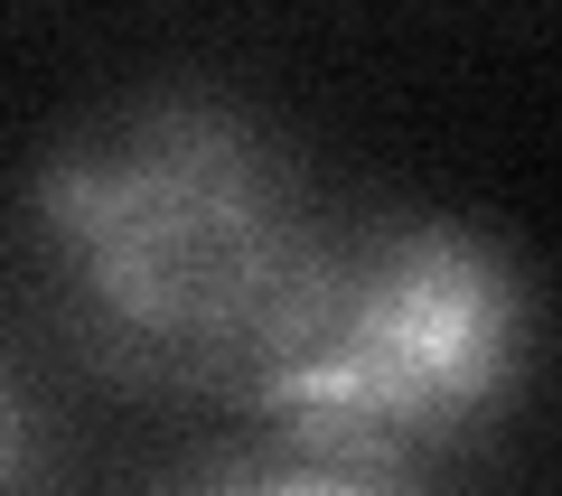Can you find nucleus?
<instances>
[{
	"label": "nucleus",
	"mask_w": 562,
	"mask_h": 496,
	"mask_svg": "<svg viewBox=\"0 0 562 496\" xmlns=\"http://www.w3.org/2000/svg\"><path fill=\"white\" fill-rule=\"evenodd\" d=\"M20 235L47 328L113 394L235 413L328 272L338 216L262 113L169 84L29 169Z\"/></svg>",
	"instance_id": "1"
},
{
	"label": "nucleus",
	"mask_w": 562,
	"mask_h": 496,
	"mask_svg": "<svg viewBox=\"0 0 562 496\" xmlns=\"http://www.w3.org/2000/svg\"><path fill=\"white\" fill-rule=\"evenodd\" d=\"M535 300L506 244L450 216L338 225L328 272L244 384L235 440L188 459L198 487L394 496L460 469L525 394Z\"/></svg>",
	"instance_id": "2"
},
{
	"label": "nucleus",
	"mask_w": 562,
	"mask_h": 496,
	"mask_svg": "<svg viewBox=\"0 0 562 496\" xmlns=\"http://www.w3.org/2000/svg\"><path fill=\"white\" fill-rule=\"evenodd\" d=\"M38 469H47V450H38V403H29L20 375L0 365V487H29Z\"/></svg>",
	"instance_id": "3"
}]
</instances>
